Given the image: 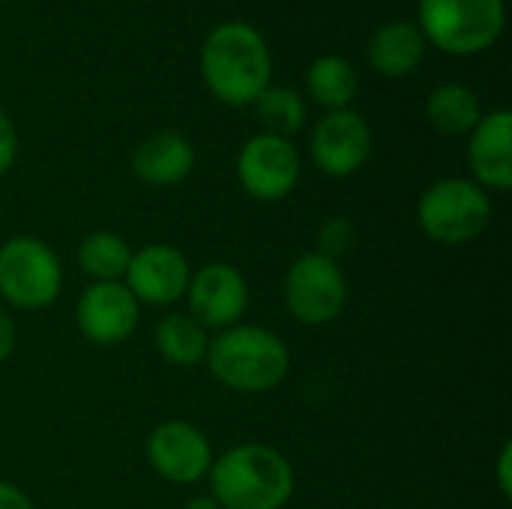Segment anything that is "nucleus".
Wrapping results in <instances>:
<instances>
[{
  "label": "nucleus",
  "mask_w": 512,
  "mask_h": 509,
  "mask_svg": "<svg viewBox=\"0 0 512 509\" xmlns=\"http://www.w3.org/2000/svg\"><path fill=\"white\" fill-rule=\"evenodd\" d=\"M195 168V147L174 129H159L132 150V174L156 189L183 183Z\"/></svg>",
  "instance_id": "obj_15"
},
{
  "label": "nucleus",
  "mask_w": 512,
  "mask_h": 509,
  "mask_svg": "<svg viewBox=\"0 0 512 509\" xmlns=\"http://www.w3.org/2000/svg\"><path fill=\"white\" fill-rule=\"evenodd\" d=\"M63 291V264L57 252L33 237L18 234L0 243V300L15 312H42Z\"/></svg>",
  "instance_id": "obj_6"
},
{
  "label": "nucleus",
  "mask_w": 512,
  "mask_h": 509,
  "mask_svg": "<svg viewBox=\"0 0 512 509\" xmlns=\"http://www.w3.org/2000/svg\"><path fill=\"white\" fill-rule=\"evenodd\" d=\"M468 165L474 183L486 192H507L512 186V114L507 108L489 111L468 135Z\"/></svg>",
  "instance_id": "obj_14"
},
{
  "label": "nucleus",
  "mask_w": 512,
  "mask_h": 509,
  "mask_svg": "<svg viewBox=\"0 0 512 509\" xmlns=\"http://www.w3.org/2000/svg\"><path fill=\"white\" fill-rule=\"evenodd\" d=\"M15 345H18V327L9 315L6 306H0V366L15 354Z\"/></svg>",
  "instance_id": "obj_24"
},
{
  "label": "nucleus",
  "mask_w": 512,
  "mask_h": 509,
  "mask_svg": "<svg viewBox=\"0 0 512 509\" xmlns=\"http://www.w3.org/2000/svg\"><path fill=\"white\" fill-rule=\"evenodd\" d=\"M0 509H36L30 495L24 489H18L15 483L0 480Z\"/></svg>",
  "instance_id": "obj_26"
},
{
  "label": "nucleus",
  "mask_w": 512,
  "mask_h": 509,
  "mask_svg": "<svg viewBox=\"0 0 512 509\" xmlns=\"http://www.w3.org/2000/svg\"><path fill=\"white\" fill-rule=\"evenodd\" d=\"M426 57V39L414 21H387L381 24L366 45L369 66L384 78L411 75Z\"/></svg>",
  "instance_id": "obj_16"
},
{
  "label": "nucleus",
  "mask_w": 512,
  "mask_h": 509,
  "mask_svg": "<svg viewBox=\"0 0 512 509\" xmlns=\"http://www.w3.org/2000/svg\"><path fill=\"white\" fill-rule=\"evenodd\" d=\"M372 144H375L372 126L360 111H354V108L327 111L312 126L309 159L321 174L342 180V177L357 174L369 162Z\"/></svg>",
  "instance_id": "obj_9"
},
{
  "label": "nucleus",
  "mask_w": 512,
  "mask_h": 509,
  "mask_svg": "<svg viewBox=\"0 0 512 509\" xmlns=\"http://www.w3.org/2000/svg\"><path fill=\"white\" fill-rule=\"evenodd\" d=\"M75 324L90 345L117 348L141 324V303L123 282H90L75 306Z\"/></svg>",
  "instance_id": "obj_13"
},
{
  "label": "nucleus",
  "mask_w": 512,
  "mask_h": 509,
  "mask_svg": "<svg viewBox=\"0 0 512 509\" xmlns=\"http://www.w3.org/2000/svg\"><path fill=\"white\" fill-rule=\"evenodd\" d=\"M255 117L261 123V129L267 135H279V138H291L306 126V102L297 90L291 87H276L270 84L255 102Z\"/></svg>",
  "instance_id": "obj_21"
},
{
  "label": "nucleus",
  "mask_w": 512,
  "mask_h": 509,
  "mask_svg": "<svg viewBox=\"0 0 512 509\" xmlns=\"http://www.w3.org/2000/svg\"><path fill=\"white\" fill-rule=\"evenodd\" d=\"M426 39L447 54H480L492 48L507 24L504 0H420L417 21Z\"/></svg>",
  "instance_id": "obj_4"
},
{
  "label": "nucleus",
  "mask_w": 512,
  "mask_h": 509,
  "mask_svg": "<svg viewBox=\"0 0 512 509\" xmlns=\"http://www.w3.org/2000/svg\"><path fill=\"white\" fill-rule=\"evenodd\" d=\"M300 150L291 138L258 132L237 153V180L255 201H285L300 183Z\"/></svg>",
  "instance_id": "obj_8"
},
{
  "label": "nucleus",
  "mask_w": 512,
  "mask_h": 509,
  "mask_svg": "<svg viewBox=\"0 0 512 509\" xmlns=\"http://www.w3.org/2000/svg\"><path fill=\"white\" fill-rule=\"evenodd\" d=\"M153 345L168 366L195 369L207 357L210 333L189 312H168L153 330Z\"/></svg>",
  "instance_id": "obj_17"
},
{
  "label": "nucleus",
  "mask_w": 512,
  "mask_h": 509,
  "mask_svg": "<svg viewBox=\"0 0 512 509\" xmlns=\"http://www.w3.org/2000/svg\"><path fill=\"white\" fill-rule=\"evenodd\" d=\"M144 456L150 468L174 486H195L207 480L210 465L216 459L210 438L189 420H165L159 423L144 444Z\"/></svg>",
  "instance_id": "obj_11"
},
{
  "label": "nucleus",
  "mask_w": 512,
  "mask_h": 509,
  "mask_svg": "<svg viewBox=\"0 0 512 509\" xmlns=\"http://www.w3.org/2000/svg\"><path fill=\"white\" fill-rule=\"evenodd\" d=\"M204 366L231 393L261 396L276 390L291 372L285 339L261 324H234L210 336Z\"/></svg>",
  "instance_id": "obj_3"
},
{
  "label": "nucleus",
  "mask_w": 512,
  "mask_h": 509,
  "mask_svg": "<svg viewBox=\"0 0 512 509\" xmlns=\"http://www.w3.org/2000/svg\"><path fill=\"white\" fill-rule=\"evenodd\" d=\"M288 315L303 327H327L348 306V279L339 261L306 252L291 261L282 282Z\"/></svg>",
  "instance_id": "obj_7"
},
{
  "label": "nucleus",
  "mask_w": 512,
  "mask_h": 509,
  "mask_svg": "<svg viewBox=\"0 0 512 509\" xmlns=\"http://www.w3.org/2000/svg\"><path fill=\"white\" fill-rule=\"evenodd\" d=\"M201 78L219 102L231 108L252 105L273 81L267 39L246 21L213 27L201 48Z\"/></svg>",
  "instance_id": "obj_1"
},
{
  "label": "nucleus",
  "mask_w": 512,
  "mask_h": 509,
  "mask_svg": "<svg viewBox=\"0 0 512 509\" xmlns=\"http://www.w3.org/2000/svg\"><path fill=\"white\" fill-rule=\"evenodd\" d=\"M183 300L189 306V315L207 333H219L240 324L243 315L249 312V279L234 264L210 261L192 270Z\"/></svg>",
  "instance_id": "obj_10"
},
{
  "label": "nucleus",
  "mask_w": 512,
  "mask_h": 509,
  "mask_svg": "<svg viewBox=\"0 0 512 509\" xmlns=\"http://www.w3.org/2000/svg\"><path fill=\"white\" fill-rule=\"evenodd\" d=\"M492 222V198L483 186L465 177L432 183L417 201V225L438 246L474 243Z\"/></svg>",
  "instance_id": "obj_5"
},
{
  "label": "nucleus",
  "mask_w": 512,
  "mask_h": 509,
  "mask_svg": "<svg viewBox=\"0 0 512 509\" xmlns=\"http://www.w3.org/2000/svg\"><path fill=\"white\" fill-rule=\"evenodd\" d=\"M18 159V129L12 117L0 108V177L15 165Z\"/></svg>",
  "instance_id": "obj_23"
},
{
  "label": "nucleus",
  "mask_w": 512,
  "mask_h": 509,
  "mask_svg": "<svg viewBox=\"0 0 512 509\" xmlns=\"http://www.w3.org/2000/svg\"><path fill=\"white\" fill-rule=\"evenodd\" d=\"M75 258L81 273L90 276L93 282H123V273L132 258V246L117 231H93L81 240Z\"/></svg>",
  "instance_id": "obj_20"
},
{
  "label": "nucleus",
  "mask_w": 512,
  "mask_h": 509,
  "mask_svg": "<svg viewBox=\"0 0 512 509\" xmlns=\"http://www.w3.org/2000/svg\"><path fill=\"white\" fill-rule=\"evenodd\" d=\"M483 108L477 93L468 84L459 81H447L438 84L429 99H426V120L435 132L447 135V138H465L471 135V129L480 123Z\"/></svg>",
  "instance_id": "obj_18"
},
{
  "label": "nucleus",
  "mask_w": 512,
  "mask_h": 509,
  "mask_svg": "<svg viewBox=\"0 0 512 509\" xmlns=\"http://www.w3.org/2000/svg\"><path fill=\"white\" fill-rule=\"evenodd\" d=\"M318 249L315 252H321L324 258H333V261H339L342 255H348L351 249H354V243H357V228H354V222L351 219H345V216H330L321 228H318Z\"/></svg>",
  "instance_id": "obj_22"
},
{
  "label": "nucleus",
  "mask_w": 512,
  "mask_h": 509,
  "mask_svg": "<svg viewBox=\"0 0 512 509\" xmlns=\"http://www.w3.org/2000/svg\"><path fill=\"white\" fill-rule=\"evenodd\" d=\"M357 87H360L357 69L351 66V60H345L339 54L315 57L309 72H306V90H309L312 102L321 105L324 111L351 108Z\"/></svg>",
  "instance_id": "obj_19"
},
{
  "label": "nucleus",
  "mask_w": 512,
  "mask_h": 509,
  "mask_svg": "<svg viewBox=\"0 0 512 509\" xmlns=\"http://www.w3.org/2000/svg\"><path fill=\"white\" fill-rule=\"evenodd\" d=\"M192 279L189 258L171 243H147L132 249L129 267L123 273V285L141 306L168 309L186 297Z\"/></svg>",
  "instance_id": "obj_12"
},
{
  "label": "nucleus",
  "mask_w": 512,
  "mask_h": 509,
  "mask_svg": "<svg viewBox=\"0 0 512 509\" xmlns=\"http://www.w3.org/2000/svg\"><path fill=\"white\" fill-rule=\"evenodd\" d=\"M183 509H222V507H219L210 495H198V498H189Z\"/></svg>",
  "instance_id": "obj_27"
},
{
  "label": "nucleus",
  "mask_w": 512,
  "mask_h": 509,
  "mask_svg": "<svg viewBox=\"0 0 512 509\" xmlns=\"http://www.w3.org/2000/svg\"><path fill=\"white\" fill-rule=\"evenodd\" d=\"M210 498L222 509H285L297 477L285 453L270 444H237L210 465Z\"/></svg>",
  "instance_id": "obj_2"
},
{
  "label": "nucleus",
  "mask_w": 512,
  "mask_h": 509,
  "mask_svg": "<svg viewBox=\"0 0 512 509\" xmlns=\"http://www.w3.org/2000/svg\"><path fill=\"white\" fill-rule=\"evenodd\" d=\"M495 477H498V489L504 498L512 495V444L507 441L498 453V462H495Z\"/></svg>",
  "instance_id": "obj_25"
}]
</instances>
